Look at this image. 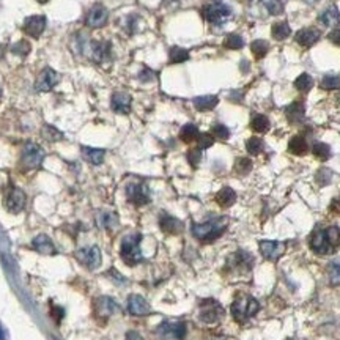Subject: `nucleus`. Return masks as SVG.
Returning <instances> with one entry per match:
<instances>
[{
	"instance_id": "10",
	"label": "nucleus",
	"mask_w": 340,
	"mask_h": 340,
	"mask_svg": "<svg viewBox=\"0 0 340 340\" xmlns=\"http://www.w3.org/2000/svg\"><path fill=\"white\" fill-rule=\"evenodd\" d=\"M164 339H183L186 334V325L183 321H165L157 329Z\"/></svg>"
},
{
	"instance_id": "4",
	"label": "nucleus",
	"mask_w": 340,
	"mask_h": 340,
	"mask_svg": "<svg viewBox=\"0 0 340 340\" xmlns=\"http://www.w3.org/2000/svg\"><path fill=\"white\" fill-rule=\"evenodd\" d=\"M140 239L142 235L134 233V235H128L123 238L121 247H120V255L123 262L129 264V266H136V264L142 260V251H140Z\"/></svg>"
},
{
	"instance_id": "30",
	"label": "nucleus",
	"mask_w": 340,
	"mask_h": 340,
	"mask_svg": "<svg viewBox=\"0 0 340 340\" xmlns=\"http://www.w3.org/2000/svg\"><path fill=\"white\" fill-rule=\"evenodd\" d=\"M251 128L255 132H266L269 129V120L264 117V115L257 113V115H254V117H252Z\"/></svg>"
},
{
	"instance_id": "1",
	"label": "nucleus",
	"mask_w": 340,
	"mask_h": 340,
	"mask_svg": "<svg viewBox=\"0 0 340 340\" xmlns=\"http://www.w3.org/2000/svg\"><path fill=\"white\" fill-rule=\"evenodd\" d=\"M340 244V228L328 227L325 230H315L310 236V249L315 254L328 255Z\"/></svg>"
},
{
	"instance_id": "14",
	"label": "nucleus",
	"mask_w": 340,
	"mask_h": 340,
	"mask_svg": "<svg viewBox=\"0 0 340 340\" xmlns=\"http://www.w3.org/2000/svg\"><path fill=\"white\" fill-rule=\"evenodd\" d=\"M128 310L131 315H136V317H144V315L150 313V304L145 301V298L140 295H131L128 298Z\"/></svg>"
},
{
	"instance_id": "53",
	"label": "nucleus",
	"mask_w": 340,
	"mask_h": 340,
	"mask_svg": "<svg viewBox=\"0 0 340 340\" xmlns=\"http://www.w3.org/2000/svg\"><path fill=\"white\" fill-rule=\"evenodd\" d=\"M37 2H39V3H46V2H49V0H37Z\"/></svg>"
},
{
	"instance_id": "34",
	"label": "nucleus",
	"mask_w": 340,
	"mask_h": 340,
	"mask_svg": "<svg viewBox=\"0 0 340 340\" xmlns=\"http://www.w3.org/2000/svg\"><path fill=\"white\" fill-rule=\"evenodd\" d=\"M246 148H247V151L251 153V154H260L263 151V148H264V144H263V140L259 139V137H251L246 142Z\"/></svg>"
},
{
	"instance_id": "36",
	"label": "nucleus",
	"mask_w": 340,
	"mask_h": 340,
	"mask_svg": "<svg viewBox=\"0 0 340 340\" xmlns=\"http://www.w3.org/2000/svg\"><path fill=\"white\" fill-rule=\"evenodd\" d=\"M313 154L318 157V159H321V161H326V159H329L331 157V148H329V145H326V144H323V142H317L313 145Z\"/></svg>"
},
{
	"instance_id": "26",
	"label": "nucleus",
	"mask_w": 340,
	"mask_h": 340,
	"mask_svg": "<svg viewBox=\"0 0 340 340\" xmlns=\"http://www.w3.org/2000/svg\"><path fill=\"white\" fill-rule=\"evenodd\" d=\"M219 99L216 96H198L194 99V106L198 111H211L218 106Z\"/></svg>"
},
{
	"instance_id": "16",
	"label": "nucleus",
	"mask_w": 340,
	"mask_h": 340,
	"mask_svg": "<svg viewBox=\"0 0 340 340\" xmlns=\"http://www.w3.org/2000/svg\"><path fill=\"white\" fill-rule=\"evenodd\" d=\"M107 18H109V13H107L106 8L103 5H96L90 10V13L87 16V26L95 27V29L103 27L107 22Z\"/></svg>"
},
{
	"instance_id": "23",
	"label": "nucleus",
	"mask_w": 340,
	"mask_h": 340,
	"mask_svg": "<svg viewBox=\"0 0 340 340\" xmlns=\"http://www.w3.org/2000/svg\"><path fill=\"white\" fill-rule=\"evenodd\" d=\"M320 21L325 24V26H329V27H334V26H337V24H340L339 8L336 5H331L329 8H326L325 13L320 16Z\"/></svg>"
},
{
	"instance_id": "41",
	"label": "nucleus",
	"mask_w": 340,
	"mask_h": 340,
	"mask_svg": "<svg viewBox=\"0 0 340 340\" xmlns=\"http://www.w3.org/2000/svg\"><path fill=\"white\" fill-rule=\"evenodd\" d=\"M197 142H198V148H200V150H206V148H210L214 144V137L208 134V132H205V134H198Z\"/></svg>"
},
{
	"instance_id": "13",
	"label": "nucleus",
	"mask_w": 340,
	"mask_h": 340,
	"mask_svg": "<svg viewBox=\"0 0 340 340\" xmlns=\"http://www.w3.org/2000/svg\"><path fill=\"white\" fill-rule=\"evenodd\" d=\"M46 29V18L44 16H29V18L24 21V26L22 30L27 33L30 37H35L38 38L41 33L44 32Z\"/></svg>"
},
{
	"instance_id": "9",
	"label": "nucleus",
	"mask_w": 340,
	"mask_h": 340,
	"mask_svg": "<svg viewBox=\"0 0 340 340\" xmlns=\"http://www.w3.org/2000/svg\"><path fill=\"white\" fill-rule=\"evenodd\" d=\"M60 82V76L59 73L54 71L52 68H44L43 71L39 73V76L37 79V84L35 88L38 92H49V90H52L57 84Z\"/></svg>"
},
{
	"instance_id": "25",
	"label": "nucleus",
	"mask_w": 340,
	"mask_h": 340,
	"mask_svg": "<svg viewBox=\"0 0 340 340\" xmlns=\"http://www.w3.org/2000/svg\"><path fill=\"white\" fill-rule=\"evenodd\" d=\"M82 153H84L85 159L88 162H92L95 165L101 164L104 161V150H101V148H90V147H84L82 148Z\"/></svg>"
},
{
	"instance_id": "40",
	"label": "nucleus",
	"mask_w": 340,
	"mask_h": 340,
	"mask_svg": "<svg viewBox=\"0 0 340 340\" xmlns=\"http://www.w3.org/2000/svg\"><path fill=\"white\" fill-rule=\"evenodd\" d=\"M329 282L333 285L340 284V263H331L329 264Z\"/></svg>"
},
{
	"instance_id": "43",
	"label": "nucleus",
	"mask_w": 340,
	"mask_h": 340,
	"mask_svg": "<svg viewBox=\"0 0 340 340\" xmlns=\"http://www.w3.org/2000/svg\"><path fill=\"white\" fill-rule=\"evenodd\" d=\"M321 87L326 90H334L340 87V77L337 76H326L325 79L321 80Z\"/></svg>"
},
{
	"instance_id": "31",
	"label": "nucleus",
	"mask_w": 340,
	"mask_h": 340,
	"mask_svg": "<svg viewBox=\"0 0 340 340\" xmlns=\"http://www.w3.org/2000/svg\"><path fill=\"white\" fill-rule=\"evenodd\" d=\"M96 222L103 228H112L113 226H117V216L113 213H99L96 216Z\"/></svg>"
},
{
	"instance_id": "37",
	"label": "nucleus",
	"mask_w": 340,
	"mask_h": 340,
	"mask_svg": "<svg viewBox=\"0 0 340 340\" xmlns=\"http://www.w3.org/2000/svg\"><path fill=\"white\" fill-rule=\"evenodd\" d=\"M312 85H313V80H312V77L309 76V74H305V73L301 74V76L295 80V87L300 90V92H309V90L312 88Z\"/></svg>"
},
{
	"instance_id": "17",
	"label": "nucleus",
	"mask_w": 340,
	"mask_h": 340,
	"mask_svg": "<svg viewBox=\"0 0 340 340\" xmlns=\"http://www.w3.org/2000/svg\"><path fill=\"white\" fill-rule=\"evenodd\" d=\"M96 309H98L99 317H111L112 313L118 310V305L112 298L101 296V298H98V301H96Z\"/></svg>"
},
{
	"instance_id": "29",
	"label": "nucleus",
	"mask_w": 340,
	"mask_h": 340,
	"mask_svg": "<svg viewBox=\"0 0 340 340\" xmlns=\"http://www.w3.org/2000/svg\"><path fill=\"white\" fill-rule=\"evenodd\" d=\"M197 137H198V129H197L195 124L188 123L180 131V139L183 140V142H192V140H195Z\"/></svg>"
},
{
	"instance_id": "42",
	"label": "nucleus",
	"mask_w": 340,
	"mask_h": 340,
	"mask_svg": "<svg viewBox=\"0 0 340 340\" xmlns=\"http://www.w3.org/2000/svg\"><path fill=\"white\" fill-rule=\"evenodd\" d=\"M235 169L238 173H243V175H246V173L252 169V162L247 159V157H239V159L236 161L235 164Z\"/></svg>"
},
{
	"instance_id": "51",
	"label": "nucleus",
	"mask_w": 340,
	"mask_h": 340,
	"mask_svg": "<svg viewBox=\"0 0 340 340\" xmlns=\"http://www.w3.org/2000/svg\"><path fill=\"white\" fill-rule=\"evenodd\" d=\"M0 340H5V336H3V331L0 329Z\"/></svg>"
},
{
	"instance_id": "47",
	"label": "nucleus",
	"mask_w": 340,
	"mask_h": 340,
	"mask_svg": "<svg viewBox=\"0 0 340 340\" xmlns=\"http://www.w3.org/2000/svg\"><path fill=\"white\" fill-rule=\"evenodd\" d=\"M109 54V44H98V47L95 49V57L98 60H103Z\"/></svg>"
},
{
	"instance_id": "2",
	"label": "nucleus",
	"mask_w": 340,
	"mask_h": 340,
	"mask_svg": "<svg viewBox=\"0 0 340 340\" xmlns=\"http://www.w3.org/2000/svg\"><path fill=\"white\" fill-rule=\"evenodd\" d=\"M227 227V219L226 218H216L203 224H192V233L195 238L200 241L210 243L219 238Z\"/></svg>"
},
{
	"instance_id": "44",
	"label": "nucleus",
	"mask_w": 340,
	"mask_h": 340,
	"mask_svg": "<svg viewBox=\"0 0 340 340\" xmlns=\"http://www.w3.org/2000/svg\"><path fill=\"white\" fill-rule=\"evenodd\" d=\"M200 157H202V150L198 147L188 151V161L190 162L192 167H197L198 162H200Z\"/></svg>"
},
{
	"instance_id": "45",
	"label": "nucleus",
	"mask_w": 340,
	"mask_h": 340,
	"mask_svg": "<svg viewBox=\"0 0 340 340\" xmlns=\"http://www.w3.org/2000/svg\"><path fill=\"white\" fill-rule=\"evenodd\" d=\"M213 134L216 136L218 139H222V140H226L230 137V131L227 126H224V124H214L213 126Z\"/></svg>"
},
{
	"instance_id": "6",
	"label": "nucleus",
	"mask_w": 340,
	"mask_h": 340,
	"mask_svg": "<svg viewBox=\"0 0 340 340\" xmlns=\"http://www.w3.org/2000/svg\"><path fill=\"white\" fill-rule=\"evenodd\" d=\"M203 16L210 24H214V26H222V24L231 16V10H230L228 5L222 3V2H211L208 5H205Z\"/></svg>"
},
{
	"instance_id": "48",
	"label": "nucleus",
	"mask_w": 340,
	"mask_h": 340,
	"mask_svg": "<svg viewBox=\"0 0 340 340\" xmlns=\"http://www.w3.org/2000/svg\"><path fill=\"white\" fill-rule=\"evenodd\" d=\"M329 39L333 41L334 44H337V46H340V29H337V30H333L329 33Z\"/></svg>"
},
{
	"instance_id": "22",
	"label": "nucleus",
	"mask_w": 340,
	"mask_h": 340,
	"mask_svg": "<svg viewBox=\"0 0 340 340\" xmlns=\"http://www.w3.org/2000/svg\"><path fill=\"white\" fill-rule=\"evenodd\" d=\"M216 202L222 206V208H228V206H231L235 202H236V194H235V190L226 186V188H222L219 192L216 194Z\"/></svg>"
},
{
	"instance_id": "54",
	"label": "nucleus",
	"mask_w": 340,
	"mask_h": 340,
	"mask_svg": "<svg viewBox=\"0 0 340 340\" xmlns=\"http://www.w3.org/2000/svg\"><path fill=\"white\" fill-rule=\"evenodd\" d=\"M216 340H222V339H216Z\"/></svg>"
},
{
	"instance_id": "50",
	"label": "nucleus",
	"mask_w": 340,
	"mask_h": 340,
	"mask_svg": "<svg viewBox=\"0 0 340 340\" xmlns=\"http://www.w3.org/2000/svg\"><path fill=\"white\" fill-rule=\"evenodd\" d=\"M126 340H144V339L140 337L136 331H129V333L126 334Z\"/></svg>"
},
{
	"instance_id": "38",
	"label": "nucleus",
	"mask_w": 340,
	"mask_h": 340,
	"mask_svg": "<svg viewBox=\"0 0 340 340\" xmlns=\"http://www.w3.org/2000/svg\"><path fill=\"white\" fill-rule=\"evenodd\" d=\"M263 5L266 6V10L271 14H280L284 11V5H282L280 0H263Z\"/></svg>"
},
{
	"instance_id": "18",
	"label": "nucleus",
	"mask_w": 340,
	"mask_h": 340,
	"mask_svg": "<svg viewBox=\"0 0 340 340\" xmlns=\"http://www.w3.org/2000/svg\"><path fill=\"white\" fill-rule=\"evenodd\" d=\"M159 226H161L162 231L170 233V235L181 233V230H183V224H181V221H178L177 218L169 216V214H162L161 219H159Z\"/></svg>"
},
{
	"instance_id": "52",
	"label": "nucleus",
	"mask_w": 340,
	"mask_h": 340,
	"mask_svg": "<svg viewBox=\"0 0 340 340\" xmlns=\"http://www.w3.org/2000/svg\"><path fill=\"white\" fill-rule=\"evenodd\" d=\"M307 3H315V2H318V0H305Z\"/></svg>"
},
{
	"instance_id": "46",
	"label": "nucleus",
	"mask_w": 340,
	"mask_h": 340,
	"mask_svg": "<svg viewBox=\"0 0 340 340\" xmlns=\"http://www.w3.org/2000/svg\"><path fill=\"white\" fill-rule=\"evenodd\" d=\"M13 52L18 54V55H27L30 52V44L27 43V41H19L18 44H14L13 47Z\"/></svg>"
},
{
	"instance_id": "5",
	"label": "nucleus",
	"mask_w": 340,
	"mask_h": 340,
	"mask_svg": "<svg viewBox=\"0 0 340 340\" xmlns=\"http://www.w3.org/2000/svg\"><path fill=\"white\" fill-rule=\"evenodd\" d=\"M44 159V150L39 145L33 144V142H27L22 148V156H21V164L26 170L30 169H37L41 165Z\"/></svg>"
},
{
	"instance_id": "8",
	"label": "nucleus",
	"mask_w": 340,
	"mask_h": 340,
	"mask_svg": "<svg viewBox=\"0 0 340 340\" xmlns=\"http://www.w3.org/2000/svg\"><path fill=\"white\" fill-rule=\"evenodd\" d=\"M126 195L131 203L137 206L147 205L150 202V189L145 183H131L126 186Z\"/></svg>"
},
{
	"instance_id": "24",
	"label": "nucleus",
	"mask_w": 340,
	"mask_h": 340,
	"mask_svg": "<svg viewBox=\"0 0 340 340\" xmlns=\"http://www.w3.org/2000/svg\"><path fill=\"white\" fill-rule=\"evenodd\" d=\"M287 118L292 121V123H300L302 118H304V113H305V109H304V104L296 101L293 104H290L287 107Z\"/></svg>"
},
{
	"instance_id": "32",
	"label": "nucleus",
	"mask_w": 340,
	"mask_h": 340,
	"mask_svg": "<svg viewBox=\"0 0 340 340\" xmlns=\"http://www.w3.org/2000/svg\"><path fill=\"white\" fill-rule=\"evenodd\" d=\"M169 57H170V62L172 63H183V62H186L189 59V52L186 51V49H183V47L175 46V47L170 49Z\"/></svg>"
},
{
	"instance_id": "27",
	"label": "nucleus",
	"mask_w": 340,
	"mask_h": 340,
	"mask_svg": "<svg viewBox=\"0 0 340 340\" xmlns=\"http://www.w3.org/2000/svg\"><path fill=\"white\" fill-rule=\"evenodd\" d=\"M288 150L293 154H304L307 151V142L302 136H295L288 144Z\"/></svg>"
},
{
	"instance_id": "33",
	"label": "nucleus",
	"mask_w": 340,
	"mask_h": 340,
	"mask_svg": "<svg viewBox=\"0 0 340 340\" xmlns=\"http://www.w3.org/2000/svg\"><path fill=\"white\" fill-rule=\"evenodd\" d=\"M268 47H269V44L266 43V41H263V39H255L254 43L251 44L252 54L255 55V59H259V60L263 59V57L266 55Z\"/></svg>"
},
{
	"instance_id": "3",
	"label": "nucleus",
	"mask_w": 340,
	"mask_h": 340,
	"mask_svg": "<svg viewBox=\"0 0 340 340\" xmlns=\"http://www.w3.org/2000/svg\"><path fill=\"white\" fill-rule=\"evenodd\" d=\"M230 310H231V315H233V318L236 321L244 323L249 318H252L254 315L260 310V304L255 298L249 296V295H241L233 301Z\"/></svg>"
},
{
	"instance_id": "15",
	"label": "nucleus",
	"mask_w": 340,
	"mask_h": 340,
	"mask_svg": "<svg viewBox=\"0 0 340 340\" xmlns=\"http://www.w3.org/2000/svg\"><path fill=\"white\" fill-rule=\"evenodd\" d=\"M77 257H79V260L84 264H87L90 269H95L101 264V252H99V249L96 246L88 247V249H82V251L77 252Z\"/></svg>"
},
{
	"instance_id": "49",
	"label": "nucleus",
	"mask_w": 340,
	"mask_h": 340,
	"mask_svg": "<svg viewBox=\"0 0 340 340\" xmlns=\"http://www.w3.org/2000/svg\"><path fill=\"white\" fill-rule=\"evenodd\" d=\"M52 317L55 318V321L59 323L63 318V309L57 307V305H52Z\"/></svg>"
},
{
	"instance_id": "28",
	"label": "nucleus",
	"mask_w": 340,
	"mask_h": 340,
	"mask_svg": "<svg viewBox=\"0 0 340 340\" xmlns=\"http://www.w3.org/2000/svg\"><path fill=\"white\" fill-rule=\"evenodd\" d=\"M271 33H272V37H274L276 39H285V38L290 37L292 29H290V26L285 21H282V22H276L274 26H272Z\"/></svg>"
},
{
	"instance_id": "7",
	"label": "nucleus",
	"mask_w": 340,
	"mask_h": 340,
	"mask_svg": "<svg viewBox=\"0 0 340 340\" xmlns=\"http://www.w3.org/2000/svg\"><path fill=\"white\" fill-rule=\"evenodd\" d=\"M224 317V309L221 307V304L216 301H205L200 305V313H198V318H200L206 325H214Z\"/></svg>"
},
{
	"instance_id": "21",
	"label": "nucleus",
	"mask_w": 340,
	"mask_h": 340,
	"mask_svg": "<svg viewBox=\"0 0 340 340\" xmlns=\"http://www.w3.org/2000/svg\"><path fill=\"white\" fill-rule=\"evenodd\" d=\"M32 244H33V247H35L39 254H43V255H54V254H57L55 246H54V243L51 241V238H49L47 235H38L35 239H33Z\"/></svg>"
},
{
	"instance_id": "11",
	"label": "nucleus",
	"mask_w": 340,
	"mask_h": 340,
	"mask_svg": "<svg viewBox=\"0 0 340 340\" xmlns=\"http://www.w3.org/2000/svg\"><path fill=\"white\" fill-rule=\"evenodd\" d=\"M26 202H27L26 194H24L21 189L13 188L6 195L5 206H6L8 211H11V213L16 214V213H21L24 208H26Z\"/></svg>"
},
{
	"instance_id": "39",
	"label": "nucleus",
	"mask_w": 340,
	"mask_h": 340,
	"mask_svg": "<svg viewBox=\"0 0 340 340\" xmlns=\"http://www.w3.org/2000/svg\"><path fill=\"white\" fill-rule=\"evenodd\" d=\"M224 44H226V47H228V49H239V47H243L244 41H243L241 37L236 35V33H231V35L227 37L226 43H224Z\"/></svg>"
},
{
	"instance_id": "12",
	"label": "nucleus",
	"mask_w": 340,
	"mask_h": 340,
	"mask_svg": "<svg viewBox=\"0 0 340 340\" xmlns=\"http://www.w3.org/2000/svg\"><path fill=\"white\" fill-rule=\"evenodd\" d=\"M260 252L266 260L276 262L285 252V243H282V241H260Z\"/></svg>"
},
{
	"instance_id": "35",
	"label": "nucleus",
	"mask_w": 340,
	"mask_h": 340,
	"mask_svg": "<svg viewBox=\"0 0 340 340\" xmlns=\"http://www.w3.org/2000/svg\"><path fill=\"white\" fill-rule=\"evenodd\" d=\"M43 137L46 139V140H49V142H59V140L63 137V134L62 132L57 129V128H54V126H51V124H44V128H43Z\"/></svg>"
},
{
	"instance_id": "19",
	"label": "nucleus",
	"mask_w": 340,
	"mask_h": 340,
	"mask_svg": "<svg viewBox=\"0 0 340 340\" xmlns=\"http://www.w3.org/2000/svg\"><path fill=\"white\" fill-rule=\"evenodd\" d=\"M320 39V32L317 29H302L296 33V41L304 47L313 46Z\"/></svg>"
},
{
	"instance_id": "20",
	"label": "nucleus",
	"mask_w": 340,
	"mask_h": 340,
	"mask_svg": "<svg viewBox=\"0 0 340 340\" xmlns=\"http://www.w3.org/2000/svg\"><path fill=\"white\" fill-rule=\"evenodd\" d=\"M112 109L118 113H128L131 109V96L123 92L113 93L112 95Z\"/></svg>"
}]
</instances>
